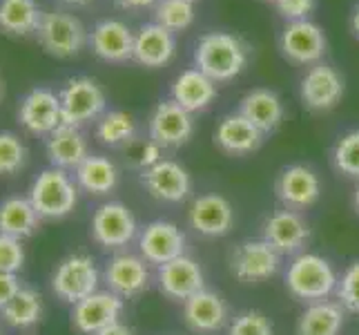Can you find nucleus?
Masks as SVG:
<instances>
[{"instance_id": "obj_24", "label": "nucleus", "mask_w": 359, "mask_h": 335, "mask_svg": "<svg viewBox=\"0 0 359 335\" xmlns=\"http://www.w3.org/2000/svg\"><path fill=\"white\" fill-rule=\"evenodd\" d=\"M262 139H264V132L257 130L243 114H239V112L226 114L219 121V126L215 130V143L226 155H232V157L255 152L257 147L262 145Z\"/></svg>"}, {"instance_id": "obj_9", "label": "nucleus", "mask_w": 359, "mask_h": 335, "mask_svg": "<svg viewBox=\"0 0 359 335\" xmlns=\"http://www.w3.org/2000/svg\"><path fill=\"white\" fill-rule=\"evenodd\" d=\"M279 49L294 65H317L326 54V36L313 20H292L279 36Z\"/></svg>"}, {"instance_id": "obj_21", "label": "nucleus", "mask_w": 359, "mask_h": 335, "mask_svg": "<svg viewBox=\"0 0 359 335\" xmlns=\"http://www.w3.org/2000/svg\"><path fill=\"white\" fill-rule=\"evenodd\" d=\"M188 221L203 237H224L234 226V208L224 195H201L192 202Z\"/></svg>"}, {"instance_id": "obj_3", "label": "nucleus", "mask_w": 359, "mask_h": 335, "mask_svg": "<svg viewBox=\"0 0 359 335\" xmlns=\"http://www.w3.org/2000/svg\"><path fill=\"white\" fill-rule=\"evenodd\" d=\"M29 202L41 219H63L76 208L79 185L67 175V170L47 168L34 179Z\"/></svg>"}, {"instance_id": "obj_43", "label": "nucleus", "mask_w": 359, "mask_h": 335, "mask_svg": "<svg viewBox=\"0 0 359 335\" xmlns=\"http://www.w3.org/2000/svg\"><path fill=\"white\" fill-rule=\"evenodd\" d=\"M96 335H134L130 327H126L123 322H114V324H109L107 329L98 331Z\"/></svg>"}, {"instance_id": "obj_18", "label": "nucleus", "mask_w": 359, "mask_h": 335, "mask_svg": "<svg viewBox=\"0 0 359 335\" xmlns=\"http://www.w3.org/2000/svg\"><path fill=\"white\" fill-rule=\"evenodd\" d=\"M302 101L313 112H328L337 107L344 96V79L341 74L326 63H317L304 74L302 79Z\"/></svg>"}, {"instance_id": "obj_42", "label": "nucleus", "mask_w": 359, "mask_h": 335, "mask_svg": "<svg viewBox=\"0 0 359 335\" xmlns=\"http://www.w3.org/2000/svg\"><path fill=\"white\" fill-rule=\"evenodd\" d=\"M158 161H161V145L154 143V141L145 143L143 150H141V157H139V164L143 166V170L154 166V164H158Z\"/></svg>"}, {"instance_id": "obj_51", "label": "nucleus", "mask_w": 359, "mask_h": 335, "mask_svg": "<svg viewBox=\"0 0 359 335\" xmlns=\"http://www.w3.org/2000/svg\"><path fill=\"white\" fill-rule=\"evenodd\" d=\"M0 335H3V333H0Z\"/></svg>"}, {"instance_id": "obj_46", "label": "nucleus", "mask_w": 359, "mask_h": 335, "mask_svg": "<svg viewBox=\"0 0 359 335\" xmlns=\"http://www.w3.org/2000/svg\"><path fill=\"white\" fill-rule=\"evenodd\" d=\"M355 208H357V213H359V183H357V188H355Z\"/></svg>"}, {"instance_id": "obj_29", "label": "nucleus", "mask_w": 359, "mask_h": 335, "mask_svg": "<svg viewBox=\"0 0 359 335\" xmlns=\"http://www.w3.org/2000/svg\"><path fill=\"white\" fill-rule=\"evenodd\" d=\"M76 185L90 195H107L116 188L118 183V168L114 161L101 155H90L83 164L74 170Z\"/></svg>"}, {"instance_id": "obj_35", "label": "nucleus", "mask_w": 359, "mask_h": 335, "mask_svg": "<svg viewBox=\"0 0 359 335\" xmlns=\"http://www.w3.org/2000/svg\"><path fill=\"white\" fill-rule=\"evenodd\" d=\"M332 164H335V168L341 175L359 179V130L346 132L335 143Z\"/></svg>"}, {"instance_id": "obj_36", "label": "nucleus", "mask_w": 359, "mask_h": 335, "mask_svg": "<svg viewBox=\"0 0 359 335\" xmlns=\"http://www.w3.org/2000/svg\"><path fill=\"white\" fill-rule=\"evenodd\" d=\"M27 150L14 132H0V175H16L25 166Z\"/></svg>"}, {"instance_id": "obj_40", "label": "nucleus", "mask_w": 359, "mask_h": 335, "mask_svg": "<svg viewBox=\"0 0 359 335\" xmlns=\"http://www.w3.org/2000/svg\"><path fill=\"white\" fill-rule=\"evenodd\" d=\"M275 7L279 14L288 22L292 20H306L313 14L315 0H275Z\"/></svg>"}, {"instance_id": "obj_50", "label": "nucleus", "mask_w": 359, "mask_h": 335, "mask_svg": "<svg viewBox=\"0 0 359 335\" xmlns=\"http://www.w3.org/2000/svg\"><path fill=\"white\" fill-rule=\"evenodd\" d=\"M272 3H275V0H272Z\"/></svg>"}, {"instance_id": "obj_7", "label": "nucleus", "mask_w": 359, "mask_h": 335, "mask_svg": "<svg viewBox=\"0 0 359 335\" xmlns=\"http://www.w3.org/2000/svg\"><path fill=\"white\" fill-rule=\"evenodd\" d=\"M92 239L107 248V251H121L126 248L139 232L136 217L126 204L107 202L98 206L92 215Z\"/></svg>"}, {"instance_id": "obj_32", "label": "nucleus", "mask_w": 359, "mask_h": 335, "mask_svg": "<svg viewBox=\"0 0 359 335\" xmlns=\"http://www.w3.org/2000/svg\"><path fill=\"white\" fill-rule=\"evenodd\" d=\"M43 11L36 0H0V29L14 36H27L39 29Z\"/></svg>"}, {"instance_id": "obj_26", "label": "nucleus", "mask_w": 359, "mask_h": 335, "mask_svg": "<svg viewBox=\"0 0 359 335\" xmlns=\"http://www.w3.org/2000/svg\"><path fill=\"white\" fill-rule=\"evenodd\" d=\"M217 96V83L208 79L201 70H185L172 83V101H177L183 110L192 112L205 110Z\"/></svg>"}, {"instance_id": "obj_23", "label": "nucleus", "mask_w": 359, "mask_h": 335, "mask_svg": "<svg viewBox=\"0 0 359 335\" xmlns=\"http://www.w3.org/2000/svg\"><path fill=\"white\" fill-rule=\"evenodd\" d=\"M92 52L107 60V63H123L130 60L134 52V34L126 22L107 18L101 20L90 34Z\"/></svg>"}, {"instance_id": "obj_30", "label": "nucleus", "mask_w": 359, "mask_h": 335, "mask_svg": "<svg viewBox=\"0 0 359 335\" xmlns=\"http://www.w3.org/2000/svg\"><path fill=\"white\" fill-rule=\"evenodd\" d=\"M39 213L32 206L29 197H7L0 202V232L9 237L25 239L39 228Z\"/></svg>"}, {"instance_id": "obj_22", "label": "nucleus", "mask_w": 359, "mask_h": 335, "mask_svg": "<svg viewBox=\"0 0 359 335\" xmlns=\"http://www.w3.org/2000/svg\"><path fill=\"white\" fill-rule=\"evenodd\" d=\"M177 54V39L170 29L161 27L158 22L143 25L134 34V52L132 58L143 67H163Z\"/></svg>"}, {"instance_id": "obj_41", "label": "nucleus", "mask_w": 359, "mask_h": 335, "mask_svg": "<svg viewBox=\"0 0 359 335\" xmlns=\"http://www.w3.org/2000/svg\"><path fill=\"white\" fill-rule=\"evenodd\" d=\"M22 289L16 272H0V311L14 300V295Z\"/></svg>"}, {"instance_id": "obj_45", "label": "nucleus", "mask_w": 359, "mask_h": 335, "mask_svg": "<svg viewBox=\"0 0 359 335\" xmlns=\"http://www.w3.org/2000/svg\"><path fill=\"white\" fill-rule=\"evenodd\" d=\"M351 27H353V34H355V39H359V5L355 7L353 16H351Z\"/></svg>"}, {"instance_id": "obj_13", "label": "nucleus", "mask_w": 359, "mask_h": 335, "mask_svg": "<svg viewBox=\"0 0 359 335\" xmlns=\"http://www.w3.org/2000/svg\"><path fill=\"white\" fill-rule=\"evenodd\" d=\"M121 313L123 297L114 295L112 291H96L74 304L72 327L83 335H96L98 331L118 322Z\"/></svg>"}, {"instance_id": "obj_48", "label": "nucleus", "mask_w": 359, "mask_h": 335, "mask_svg": "<svg viewBox=\"0 0 359 335\" xmlns=\"http://www.w3.org/2000/svg\"><path fill=\"white\" fill-rule=\"evenodd\" d=\"M0 96H3V83H0Z\"/></svg>"}, {"instance_id": "obj_31", "label": "nucleus", "mask_w": 359, "mask_h": 335, "mask_svg": "<svg viewBox=\"0 0 359 335\" xmlns=\"http://www.w3.org/2000/svg\"><path fill=\"white\" fill-rule=\"evenodd\" d=\"M43 313H45L43 295L32 287H22L14 295V300L0 311L7 327L20 329V331L39 324V322L43 320Z\"/></svg>"}, {"instance_id": "obj_39", "label": "nucleus", "mask_w": 359, "mask_h": 335, "mask_svg": "<svg viewBox=\"0 0 359 335\" xmlns=\"http://www.w3.org/2000/svg\"><path fill=\"white\" fill-rule=\"evenodd\" d=\"M25 266L22 239L0 232V272H18Z\"/></svg>"}, {"instance_id": "obj_25", "label": "nucleus", "mask_w": 359, "mask_h": 335, "mask_svg": "<svg viewBox=\"0 0 359 335\" xmlns=\"http://www.w3.org/2000/svg\"><path fill=\"white\" fill-rule=\"evenodd\" d=\"M90 157L88 141L79 128L74 126H58L47 139V159L52 168L60 170H76L85 159Z\"/></svg>"}, {"instance_id": "obj_19", "label": "nucleus", "mask_w": 359, "mask_h": 335, "mask_svg": "<svg viewBox=\"0 0 359 335\" xmlns=\"http://www.w3.org/2000/svg\"><path fill=\"white\" fill-rule=\"evenodd\" d=\"M275 190L283 208L299 213V210H306L313 204H317L321 195V181L313 168L294 164L281 170V175L277 177L275 183Z\"/></svg>"}, {"instance_id": "obj_10", "label": "nucleus", "mask_w": 359, "mask_h": 335, "mask_svg": "<svg viewBox=\"0 0 359 335\" xmlns=\"http://www.w3.org/2000/svg\"><path fill=\"white\" fill-rule=\"evenodd\" d=\"M103 280L107 284V291H112L123 300H132V297H139L150 289L152 272L141 255L116 253L107 262Z\"/></svg>"}, {"instance_id": "obj_5", "label": "nucleus", "mask_w": 359, "mask_h": 335, "mask_svg": "<svg viewBox=\"0 0 359 335\" xmlns=\"http://www.w3.org/2000/svg\"><path fill=\"white\" fill-rule=\"evenodd\" d=\"M60 110H63V123L74 128H81L85 123L96 121L105 112V92L94 79L76 77L65 83V88L58 94Z\"/></svg>"}, {"instance_id": "obj_27", "label": "nucleus", "mask_w": 359, "mask_h": 335, "mask_svg": "<svg viewBox=\"0 0 359 335\" xmlns=\"http://www.w3.org/2000/svg\"><path fill=\"white\" fill-rule=\"evenodd\" d=\"M239 114H243L257 130L266 134L279 128V123L283 121V103L272 90L257 88L241 98Z\"/></svg>"}, {"instance_id": "obj_12", "label": "nucleus", "mask_w": 359, "mask_h": 335, "mask_svg": "<svg viewBox=\"0 0 359 335\" xmlns=\"http://www.w3.org/2000/svg\"><path fill=\"white\" fill-rule=\"evenodd\" d=\"M139 255L147 264L163 266L185 255V235L172 221H152L139 235Z\"/></svg>"}, {"instance_id": "obj_15", "label": "nucleus", "mask_w": 359, "mask_h": 335, "mask_svg": "<svg viewBox=\"0 0 359 335\" xmlns=\"http://www.w3.org/2000/svg\"><path fill=\"white\" fill-rule=\"evenodd\" d=\"M20 126L32 134H52L58 126H63V110L60 98L47 88H34L25 94L18 107Z\"/></svg>"}, {"instance_id": "obj_20", "label": "nucleus", "mask_w": 359, "mask_h": 335, "mask_svg": "<svg viewBox=\"0 0 359 335\" xmlns=\"http://www.w3.org/2000/svg\"><path fill=\"white\" fill-rule=\"evenodd\" d=\"M150 141L161 147H179L190 141L194 132V121L188 110H183L177 101H161L150 117Z\"/></svg>"}, {"instance_id": "obj_38", "label": "nucleus", "mask_w": 359, "mask_h": 335, "mask_svg": "<svg viewBox=\"0 0 359 335\" xmlns=\"http://www.w3.org/2000/svg\"><path fill=\"white\" fill-rule=\"evenodd\" d=\"M228 335H275V327L262 311H243L230 322Z\"/></svg>"}, {"instance_id": "obj_28", "label": "nucleus", "mask_w": 359, "mask_h": 335, "mask_svg": "<svg viewBox=\"0 0 359 335\" xmlns=\"http://www.w3.org/2000/svg\"><path fill=\"white\" fill-rule=\"evenodd\" d=\"M346 322V311L339 302L321 300L306 306L297 320V335H339Z\"/></svg>"}, {"instance_id": "obj_6", "label": "nucleus", "mask_w": 359, "mask_h": 335, "mask_svg": "<svg viewBox=\"0 0 359 335\" xmlns=\"http://www.w3.org/2000/svg\"><path fill=\"white\" fill-rule=\"evenodd\" d=\"M39 43L47 54H52L56 58H69L76 56L85 43L90 41L88 32H85L83 22L76 16H69L65 11H49L43 14L39 29Z\"/></svg>"}, {"instance_id": "obj_2", "label": "nucleus", "mask_w": 359, "mask_h": 335, "mask_svg": "<svg viewBox=\"0 0 359 335\" xmlns=\"http://www.w3.org/2000/svg\"><path fill=\"white\" fill-rule=\"evenodd\" d=\"M339 275L326 257L317 253H299L286 270V289L306 304L328 300L337 291Z\"/></svg>"}, {"instance_id": "obj_14", "label": "nucleus", "mask_w": 359, "mask_h": 335, "mask_svg": "<svg viewBox=\"0 0 359 335\" xmlns=\"http://www.w3.org/2000/svg\"><path fill=\"white\" fill-rule=\"evenodd\" d=\"M264 239L279 255H299L311 239V226L297 210L283 208L264 221Z\"/></svg>"}, {"instance_id": "obj_37", "label": "nucleus", "mask_w": 359, "mask_h": 335, "mask_svg": "<svg viewBox=\"0 0 359 335\" xmlns=\"http://www.w3.org/2000/svg\"><path fill=\"white\" fill-rule=\"evenodd\" d=\"M335 295L337 302L344 306V311L359 315V262H353L341 272Z\"/></svg>"}, {"instance_id": "obj_47", "label": "nucleus", "mask_w": 359, "mask_h": 335, "mask_svg": "<svg viewBox=\"0 0 359 335\" xmlns=\"http://www.w3.org/2000/svg\"><path fill=\"white\" fill-rule=\"evenodd\" d=\"M65 3H69V5H85L88 0H65Z\"/></svg>"}, {"instance_id": "obj_44", "label": "nucleus", "mask_w": 359, "mask_h": 335, "mask_svg": "<svg viewBox=\"0 0 359 335\" xmlns=\"http://www.w3.org/2000/svg\"><path fill=\"white\" fill-rule=\"evenodd\" d=\"M116 3H118L123 9H145V7L156 5L158 0H116Z\"/></svg>"}, {"instance_id": "obj_11", "label": "nucleus", "mask_w": 359, "mask_h": 335, "mask_svg": "<svg viewBox=\"0 0 359 335\" xmlns=\"http://www.w3.org/2000/svg\"><path fill=\"white\" fill-rule=\"evenodd\" d=\"M156 284L158 291L163 293L168 300L185 302L192 295L205 289V275L203 268L194 262L192 257L181 255L172 262L158 266L156 270Z\"/></svg>"}, {"instance_id": "obj_8", "label": "nucleus", "mask_w": 359, "mask_h": 335, "mask_svg": "<svg viewBox=\"0 0 359 335\" xmlns=\"http://www.w3.org/2000/svg\"><path fill=\"white\" fill-rule=\"evenodd\" d=\"M281 266V255L266 239L241 242L232 251L230 268L234 277L245 284H259L277 275Z\"/></svg>"}, {"instance_id": "obj_17", "label": "nucleus", "mask_w": 359, "mask_h": 335, "mask_svg": "<svg viewBox=\"0 0 359 335\" xmlns=\"http://www.w3.org/2000/svg\"><path fill=\"white\" fill-rule=\"evenodd\" d=\"M228 302L215 291H199L183 302V322L196 335H215L228 324Z\"/></svg>"}, {"instance_id": "obj_34", "label": "nucleus", "mask_w": 359, "mask_h": 335, "mask_svg": "<svg viewBox=\"0 0 359 335\" xmlns=\"http://www.w3.org/2000/svg\"><path fill=\"white\" fill-rule=\"evenodd\" d=\"M154 18L161 27L175 32L188 29L194 20V5L190 0H158L154 9Z\"/></svg>"}, {"instance_id": "obj_4", "label": "nucleus", "mask_w": 359, "mask_h": 335, "mask_svg": "<svg viewBox=\"0 0 359 335\" xmlns=\"http://www.w3.org/2000/svg\"><path fill=\"white\" fill-rule=\"evenodd\" d=\"M101 272L96 268L94 257L88 253H72L60 259L52 272V291L58 300L76 304L88 295L98 291Z\"/></svg>"}, {"instance_id": "obj_16", "label": "nucleus", "mask_w": 359, "mask_h": 335, "mask_svg": "<svg viewBox=\"0 0 359 335\" xmlns=\"http://www.w3.org/2000/svg\"><path fill=\"white\" fill-rule=\"evenodd\" d=\"M141 179L145 190L165 204H179L192 192L190 172L172 159H161L158 164L145 168Z\"/></svg>"}, {"instance_id": "obj_33", "label": "nucleus", "mask_w": 359, "mask_h": 335, "mask_svg": "<svg viewBox=\"0 0 359 335\" xmlns=\"http://www.w3.org/2000/svg\"><path fill=\"white\" fill-rule=\"evenodd\" d=\"M96 136L101 139V143L109 145V147H118L130 143L136 136V121L128 112H105V114L98 119L96 126Z\"/></svg>"}, {"instance_id": "obj_1", "label": "nucleus", "mask_w": 359, "mask_h": 335, "mask_svg": "<svg viewBox=\"0 0 359 335\" xmlns=\"http://www.w3.org/2000/svg\"><path fill=\"white\" fill-rule=\"evenodd\" d=\"M194 63L215 83H228L245 70L248 47L234 34L208 32L194 47Z\"/></svg>"}, {"instance_id": "obj_49", "label": "nucleus", "mask_w": 359, "mask_h": 335, "mask_svg": "<svg viewBox=\"0 0 359 335\" xmlns=\"http://www.w3.org/2000/svg\"><path fill=\"white\" fill-rule=\"evenodd\" d=\"M190 3H194V0H190Z\"/></svg>"}]
</instances>
